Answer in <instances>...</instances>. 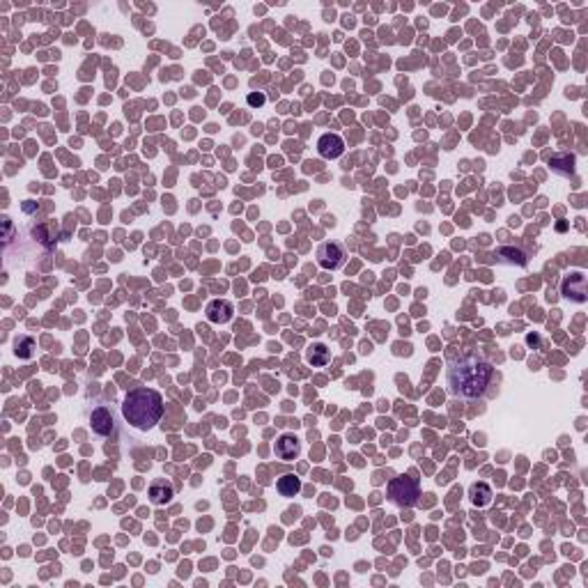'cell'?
Masks as SVG:
<instances>
[{
    "label": "cell",
    "mask_w": 588,
    "mask_h": 588,
    "mask_svg": "<svg viewBox=\"0 0 588 588\" xmlns=\"http://www.w3.org/2000/svg\"><path fill=\"white\" fill-rule=\"evenodd\" d=\"M33 349H35L33 338H21V340H17V349H14V352H17V356H21V358H30Z\"/></svg>",
    "instance_id": "cell-15"
},
{
    "label": "cell",
    "mask_w": 588,
    "mask_h": 588,
    "mask_svg": "<svg viewBox=\"0 0 588 588\" xmlns=\"http://www.w3.org/2000/svg\"><path fill=\"white\" fill-rule=\"evenodd\" d=\"M561 292L565 299L575 301V304H584L588 299V281L582 271H570L568 276L563 278L561 283Z\"/></svg>",
    "instance_id": "cell-5"
},
{
    "label": "cell",
    "mask_w": 588,
    "mask_h": 588,
    "mask_svg": "<svg viewBox=\"0 0 588 588\" xmlns=\"http://www.w3.org/2000/svg\"><path fill=\"white\" fill-rule=\"evenodd\" d=\"M173 497H175V490L166 478H156L154 483L149 485V501H152L154 506H166L170 504Z\"/></svg>",
    "instance_id": "cell-10"
},
{
    "label": "cell",
    "mask_w": 588,
    "mask_h": 588,
    "mask_svg": "<svg viewBox=\"0 0 588 588\" xmlns=\"http://www.w3.org/2000/svg\"><path fill=\"white\" fill-rule=\"evenodd\" d=\"M497 257H504L508 264H517V267H526V255L524 250L520 248H513V246H501L497 248Z\"/></svg>",
    "instance_id": "cell-14"
},
{
    "label": "cell",
    "mask_w": 588,
    "mask_h": 588,
    "mask_svg": "<svg viewBox=\"0 0 588 588\" xmlns=\"http://www.w3.org/2000/svg\"><path fill=\"white\" fill-rule=\"evenodd\" d=\"M347 260L345 248L338 241H327L318 248V264L327 271H338Z\"/></svg>",
    "instance_id": "cell-4"
},
{
    "label": "cell",
    "mask_w": 588,
    "mask_h": 588,
    "mask_svg": "<svg viewBox=\"0 0 588 588\" xmlns=\"http://www.w3.org/2000/svg\"><path fill=\"white\" fill-rule=\"evenodd\" d=\"M306 361L315 365V368H324V365L331 363V349L322 342H313L311 347L306 349Z\"/></svg>",
    "instance_id": "cell-11"
},
{
    "label": "cell",
    "mask_w": 588,
    "mask_h": 588,
    "mask_svg": "<svg viewBox=\"0 0 588 588\" xmlns=\"http://www.w3.org/2000/svg\"><path fill=\"white\" fill-rule=\"evenodd\" d=\"M246 102L248 106H253V109H260V106H264V102H267V97H264L262 92H250Z\"/></svg>",
    "instance_id": "cell-16"
},
{
    "label": "cell",
    "mask_w": 588,
    "mask_h": 588,
    "mask_svg": "<svg viewBox=\"0 0 588 588\" xmlns=\"http://www.w3.org/2000/svg\"><path fill=\"white\" fill-rule=\"evenodd\" d=\"M276 490L281 492V497L292 499V497H297V494L301 492V480H299L297 476H294V473H288V476L278 478Z\"/></svg>",
    "instance_id": "cell-13"
},
{
    "label": "cell",
    "mask_w": 588,
    "mask_h": 588,
    "mask_svg": "<svg viewBox=\"0 0 588 588\" xmlns=\"http://www.w3.org/2000/svg\"><path fill=\"white\" fill-rule=\"evenodd\" d=\"M274 453H276V457H281V460H285V462L297 460L299 453H301V441H299V437H297V434H290V432L281 434V437L276 439Z\"/></svg>",
    "instance_id": "cell-9"
},
{
    "label": "cell",
    "mask_w": 588,
    "mask_h": 588,
    "mask_svg": "<svg viewBox=\"0 0 588 588\" xmlns=\"http://www.w3.org/2000/svg\"><path fill=\"white\" fill-rule=\"evenodd\" d=\"M90 425H92V432L95 434L111 437L113 432H116V414L111 412V407L99 405L90 414Z\"/></svg>",
    "instance_id": "cell-6"
},
{
    "label": "cell",
    "mask_w": 588,
    "mask_h": 588,
    "mask_svg": "<svg viewBox=\"0 0 588 588\" xmlns=\"http://www.w3.org/2000/svg\"><path fill=\"white\" fill-rule=\"evenodd\" d=\"M318 152L322 159L333 161L345 152V140H342L338 134H324V136H320V140H318Z\"/></svg>",
    "instance_id": "cell-7"
},
{
    "label": "cell",
    "mask_w": 588,
    "mask_h": 588,
    "mask_svg": "<svg viewBox=\"0 0 588 588\" xmlns=\"http://www.w3.org/2000/svg\"><path fill=\"white\" fill-rule=\"evenodd\" d=\"M161 416H163V398L154 389H147V386L134 389L122 400V419L131 428L140 430V432L152 430L161 421Z\"/></svg>",
    "instance_id": "cell-2"
},
{
    "label": "cell",
    "mask_w": 588,
    "mask_h": 588,
    "mask_svg": "<svg viewBox=\"0 0 588 588\" xmlns=\"http://www.w3.org/2000/svg\"><path fill=\"white\" fill-rule=\"evenodd\" d=\"M421 487L419 480L412 476H398L389 483V499L400 508H412L419 504Z\"/></svg>",
    "instance_id": "cell-3"
},
{
    "label": "cell",
    "mask_w": 588,
    "mask_h": 588,
    "mask_svg": "<svg viewBox=\"0 0 588 588\" xmlns=\"http://www.w3.org/2000/svg\"><path fill=\"white\" fill-rule=\"evenodd\" d=\"M207 320L214 322V324H228L235 318V308L230 301L226 299H212L205 308Z\"/></svg>",
    "instance_id": "cell-8"
},
{
    "label": "cell",
    "mask_w": 588,
    "mask_h": 588,
    "mask_svg": "<svg viewBox=\"0 0 588 588\" xmlns=\"http://www.w3.org/2000/svg\"><path fill=\"white\" fill-rule=\"evenodd\" d=\"M492 363L478 352H462L448 361L446 382L455 398H483L492 382Z\"/></svg>",
    "instance_id": "cell-1"
},
{
    "label": "cell",
    "mask_w": 588,
    "mask_h": 588,
    "mask_svg": "<svg viewBox=\"0 0 588 588\" xmlns=\"http://www.w3.org/2000/svg\"><path fill=\"white\" fill-rule=\"evenodd\" d=\"M492 497H494V492L487 483H473L469 487V499L476 508H487L492 504Z\"/></svg>",
    "instance_id": "cell-12"
}]
</instances>
